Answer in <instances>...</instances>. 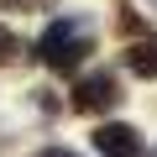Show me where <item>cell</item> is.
Masks as SVG:
<instances>
[{"label":"cell","instance_id":"5","mask_svg":"<svg viewBox=\"0 0 157 157\" xmlns=\"http://www.w3.org/2000/svg\"><path fill=\"white\" fill-rule=\"evenodd\" d=\"M16 47H21V42H16L6 26H0V63H11V58H16Z\"/></svg>","mask_w":157,"mask_h":157},{"label":"cell","instance_id":"3","mask_svg":"<svg viewBox=\"0 0 157 157\" xmlns=\"http://www.w3.org/2000/svg\"><path fill=\"white\" fill-rule=\"evenodd\" d=\"M89 141H94L100 157H141V131L126 126V121H105V126H94Z\"/></svg>","mask_w":157,"mask_h":157},{"label":"cell","instance_id":"7","mask_svg":"<svg viewBox=\"0 0 157 157\" xmlns=\"http://www.w3.org/2000/svg\"><path fill=\"white\" fill-rule=\"evenodd\" d=\"M6 6H11V11H42L47 0H6Z\"/></svg>","mask_w":157,"mask_h":157},{"label":"cell","instance_id":"8","mask_svg":"<svg viewBox=\"0 0 157 157\" xmlns=\"http://www.w3.org/2000/svg\"><path fill=\"white\" fill-rule=\"evenodd\" d=\"M152 157H157V152H152Z\"/></svg>","mask_w":157,"mask_h":157},{"label":"cell","instance_id":"4","mask_svg":"<svg viewBox=\"0 0 157 157\" xmlns=\"http://www.w3.org/2000/svg\"><path fill=\"white\" fill-rule=\"evenodd\" d=\"M121 63L136 73V78H157V37H131Z\"/></svg>","mask_w":157,"mask_h":157},{"label":"cell","instance_id":"6","mask_svg":"<svg viewBox=\"0 0 157 157\" xmlns=\"http://www.w3.org/2000/svg\"><path fill=\"white\" fill-rule=\"evenodd\" d=\"M32 157H78L73 147H42V152H32Z\"/></svg>","mask_w":157,"mask_h":157},{"label":"cell","instance_id":"1","mask_svg":"<svg viewBox=\"0 0 157 157\" xmlns=\"http://www.w3.org/2000/svg\"><path fill=\"white\" fill-rule=\"evenodd\" d=\"M89 47H94V21H89V16H52L47 32L37 37L42 68H58V73H68Z\"/></svg>","mask_w":157,"mask_h":157},{"label":"cell","instance_id":"2","mask_svg":"<svg viewBox=\"0 0 157 157\" xmlns=\"http://www.w3.org/2000/svg\"><path fill=\"white\" fill-rule=\"evenodd\" d=\"M126 94H121V78L115 73H105V68H94V73H84L73 84V110L78 115H105V110H115Z\"/></svg>","mask_w":157,"mask_h":157}]
</instances>
